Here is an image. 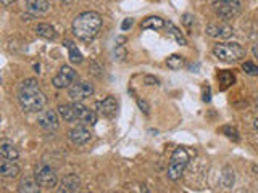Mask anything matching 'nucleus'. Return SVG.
<instances>
[{"label":"nucleus","mask_w":258,"mask_h":193,"mask_svg":"<svg viewBox=\"0 0 258 193\" xmlns=\"http://www.w3.org/2000/svg\"><path fill=\"white\" fill-rule=\"evenodd\" d=\"M60 2H61V4H70L71 0H60Z\"/></svg>","instance_id":"36"},{"label":"nucleus","mask_w":258,"mask_h":193,"mask_svg":"<svg viewBox=\"0 0 258 193\" xmlns=\"http://www.w3.org/2000/svg\"><path fill=\"white\" fill-rule=\"evenodd\" d=\"M145 82H147L149 85H158V79L152 77V76H145Z\"/></svg>","instance_id":"31"},{"label":"nucleus","mask_w":258,"mask_h":193,"mask_svg":"<svg viewBox=\"0 0 258 193\" xmlns=\"http://www.w3.org/2000/svg\"><path fill=\"white\" fill-rule=\"evenodd\" d=\"M15 2V0H2V4L7 7V5H10V4H13Z\"/></svg>","instance_id":"34"},{"label":"nucleus","mask_w":258,"mask_h":193,"mask_svg":"<svg viewBox=\"0 0 258 193\" xmlns=\"http://www.w3.org/2000/svg\"><path fill=\"white\" fill-rule=\"evenodd\" d=\"M189 163V153L185 151V148H176L173 151L171 158H169L168 164V179L171 180H179L181 175L184 172V169L187 167Z\"/></svg>","instance_id":"5"},{"label":"nucleus","mask_w":258,"mask_h":193,"mask_svg":"<svg viewBox=\"0 0 258 193\" xmlns=\"http://www.w3.org/2000/svg\"><path fill=\"white\" fill-rule=\"evenodd\" d=\"M212 99H210V87L204 88V102H210Z\"/></svg>","instance_id":"32"},{"label":"nucleus","mask_w":258,"mask_h":193,"mask_svg":"<svg viewBox=\"0 0 258 193\" xmlns=\"http://www.w3.org/2000/svg\"><path fill=\"white\" fill-rule=\"evenodd\" d=\"M94 93V85L91 82H86V80H79L75 82L68 88V95L73 102H83L89 99Z\"/></svg>","instance_id":"8"},{"label":"nucleus","mask_w":258,"mask_h":193,"mask_svg":"<svg viewBox=\"0 0 258 193\" xmlns=\"http://www.w3.org/2000/svg\"><path fill=\"white\" fill-rule=\"evenodd\" d=\"M218 82L221 84V90H226V88L236 82V77H234L231 71H220L218 72Z\"/></svg>","instance_id":"22"},{"label":"nucleus","mask_w":258,"mask_h":193,"mask_svg":"<svg viewBox=\"0 0 258 193\" xmlns=\"http://www.w3.org/2000/svg\"><path fill=\"white\" fill-rule=\"evenodd\" d=\"M166 64H168V68L169 69H173V71H177V69H181L182 68V64H184V58L181 55H171V56H168V60H166Z\"/></svg>","instance_id":"24"},{"label":"nucleus","mask_w":258,"mask_h":193,"mask_svg":"<svg viewBox=\"0 0 258 193\" xmlns=\"http://www.w3.org/2000/svg\"><path fill=\"white\" fill-rule=\"evenodd\" d=\"M18 191L20 193H40V183L37 182L36 177L32 175H24L18 183Z\"/></svg>","instance_id":"15"},{"label":"nucleus","mask_w":258,"mask_h":193,"mask_svg":"<svg viewBox=\"0 0 258 193\" xmlns=\"http://www.w3.org/2000/svg\"><path fill=\"white\" fill-rule=\"evenodd\" d=\"M213 55L224 63H237L245 56L244 47L237 42H218L213 47Z\"/></svg>","instance_id":"4"},{"label":"nucleus","mask_w":258,"mask_h":193,"mask_svg":"<svg viewBox=\"0 0 258 193\" xmlns=\"http://www.w3.org/2000/svg\"><path fill=\"white\" fill-rule=\"evenodd\" d=\"M242 69H244V72H247L248 76H258V66L252 61H245L242 64Z\"/></svg>","instance_id":"25"},{"label":"nucleus","mask_w":258,"mask_h":193,"mask_svg":"<svg viewBox=\"0 0 258 193\" xmlns=\"http://www.w3.org/2000/svg\"><path fill=\"white\" fill-rule=\"evenodd\" d=\"M34 177L37 179V182L40 183V187H45V188L56 187V183H58V179H56L55 171L48 164H45V163H40V164L36 166Z\"/></svg>","instance_id":"7"},{"label":"nucleus","mask_w":258,"mask_h":193,"mask_svg":"<svg viewBox=\"0 0 258 193\" xmlns=\"http://www.w3.org/2000/svg\"><path fill=\"white\" fill-rule=\"evenodd\" d=\"M207 34L213 39H229L234 36V29L229 26V24L213 23V24H208L207 26Z\"/></svg>","instance_id":"13"},{"label":"nucleus","mask_w":258,"mask_h":193,"mask_svg":"<svg viewBox=\"0 0 258 193\" xmlns=\"http://www.w3.org/2000/svg\"><path fill=\"white\" fill-rule=\"evenodd\" d=\"M0 172H2V175L7 177V179H13V177H16L20 174V166L12 159L2 158V163H0Z\"/></svg>","instance_id":"17"},{"label":"nucleus","mask_w":258,"mask_h":193,"mask_svg":"<svg viewBox=\"0 0 258 193\" xmlns=\"http://www.w3.org/2000/svg\"><path fill=\"white\" fill-rule=\"evenodd\" d=\"M137 105H139V108L145 113V115H149V105H147V102H144V100H141V99H137Z\"/></svg>","instance_id":"29"},{"label":"nucleus","mask_w":258,"mask_h":193,"mask_svg":"<svg viewBox=\"0 0 258 193\" xmlns=\"http://www.w3.org/2000/svg\"><path fill=\"white\" fill-rule=\"evenodd\" d=\"M48 8H50L48 0H26V10L34 16L47 13Z\"/></svg>","instance_id":"16"},{"label":"nucleus","mask_w":258,"mask_h":193,"mask_svg":"<svg viewBox=\"0 0 258 193\" xmlns=\"http://www.w3.org/2000/svg\"><path fill=\"white\" fill-rule=\"evenodd\" d=\"M95 110H97V113H99L100 116L111 119V118H115L116 113H118V102H116L115 96L108 95V96H105L103 100H100L99 103H97Z\"/></svg>","instance_id":"11"},{"label":"nucleus","mask_w":258,"mask_h":193,"mask_svg":"<svg viewBox=\"0 0 258 193\" xmlns=\"http://www.w3.org/2000/svg\"><path fill=\"white\" fill-rule=\"evenodd\" d=\"M60 115H58V111H55V110H42V111H39V116H37V124L44 129V131H56L58 129V124H60V121H58Z\"/></svg>","instance_id":"9"},{"label":"nucleus","mask_w":258,"mask_h":193,"mask_svg":"<svg viewBox=\"0 0 258 193\" xmlns=\"http://www.w3.org/2000/svg\"><path fill=\"white\" fill-rule=\"evenodd\" d=\"M36 32L40 36V37H44L47 40H55L56 39V31L55 28L52 26V24H47V23H40L37 24V28H36Z\"/></svg>","instance_id":"19"},{"label":"nucleus","mask_w":258,"mask_h":193,"mask_svg":"<svg viewBox=\"0 0 258 193\" xmlns=\"http://www.w3.org/2000/svg\"><path fill=\"white\" fill-rule=\"evenodd\" d=\"M79 187V177L78 174H68L63 177L61 182L56 187V193H75Z\"/></svg>","instance_id":"14"},{"label":"nucleus","mask_w":258,"mask_h":193,"mask_svg":"<svg viewBox=\"0 0 258 193\" xmlns=\"http://www.w3.org/2000/svg\"><path fill=\"white\" fill-rule=\"evenodd\" d=\"M221 131H223V134H226V135H228L229 137V139H232V140H239V132L236 131V129H234V127H231V126H224L223 129H221Z\"/></svg>","instance_id":"26"},{"label":"nucleus","mask_w":258,"mask_h":193,"mask_svg":"<svg viewBox=\"0 0 258 193\" xmlns=\"http://www.w3.org/2000/svg\"><path fill=\"white\" fill-rule=\"evenodd\" d=\"M56 111L67 123H81L83 126H94L97 123V113L86 108L84 105H81V102L60 105Z\"/></svg>","instance_id":"3"},{"label":"nucleus","mask_w":258,"mask_h":193,"mask_svg":"<svg viewBox=\"0 0 258 193\" xmlns=\"http://www.w3.org/2000/svg\"><path fill=\"white\" fill-rule=\"evenodd\" d=\"M252 52H253V55H255V58H258V44H255V45H253Z\"/></svg>","instance_id":"33"},{"label":"nucleus","mask_w":258,"mask_h":193,"mask_svg":"<svg viewBox=\"0 0 258 193\" xmlns=\"http://www.w3.org/2000/svg\"><path fill=\"white\" fill-rule=\"evenodd\" d=\"M163 26H166V23L160 18V16H149L145 18L141 24L142 29H161Z\"/></svg>","instance_id":"20"},{"label":"nucleus","mask_w":258,"mask_h":193,"mask_svg":"<svg viewBox=\"0 0 258 193\" xmlns=\"http://www.w3.org/2000/svg\"><path fill=\"white\" fill-rule=\"evenodd\" d=\"M78 74L76 71L73 69L71 66H61L58 74H56L53 79H52V84L55 88H64V87H71L75 84Z\"/></svg>","instance_id":"10"},{"label":"nucleus","mask_w":258,"mask_h":193,"mask_svg":"<svg viewBox=\"0 0 258 193\" xmlns=\"http://www.w3.org/2000/svg\"><path fill=\"white\" fill-rule=\"evenodd\" d=\"M64 47L68 48V56H70V61L75 63V64H79L83 61V55L78 50V47L75 45V42H71V40H64Z\"/></svg>","instance_id":"21"},{"label":"nucleus","mask_w":258,"mask_h":193,"mask_svg":"<svg viewBox=\"0 0 258 193\" xmlns=\"http://www.w3.org/2000/svg\"><path fill=\"white\" fill-rule=\"evenodd\" d=\"M213 10L221 20L229 21L240 13V2L239 0H216L213 4Z\"/></svg>","instance_id":"6"},{"label":"nucleus","mask_w":258,"mask_h":193,"mask_svg":"<svg viewBox=\"0 0 258 193\" xmlns=\"http://www.w3.org/2000/svg\"><path fill=\"white\" fill-rule=\"evenodd\" d=\"M18 102L26 113H36L42 111V108L47 105V96L39 88L36 79H26L23 80L18 88Z\"/></svg>","instance_id":"1"},{"label":"nucleus","mask_w":258,"mask_h":193,"mask_svg":"<svg viewBox=\"0 0 258 193\" xmlns=\"http://www.w3.org/2000/svg\"><path fill=\"white\" fill-rule=\"evenodd\" d=\"M182 23L185 24V28L190 29V28H192V23H194V16H192V15H189V13L182 15Z\"/></svg>","instance_id":"27"},{"label":"nucleus","mask_w":258,"mask_h":193,"mask_svg":"<svg viewBox=\"0 0 258 193\" xmlns=\"http://www.w3.org/2000/svg\"><path fill=\"white\" fill-rule=\"evenodd\" d=\"M0 155H2L4 159L16 161L18 159V150H16V147L10 140H2L0 142Z\"/></svg>","instance_id":"18"},{"label":"nucleus","mask_w":258,"mask_h":193,"mask_svg":"<svg viewBox=\"0 0 258 193\" xmlns=\"http://www.w3.org/2000/svg\"><path fill=\"white\" fill-rule=\"evenodd\" d=\"M124 55H126L124 48L119 45V47L116 48V50H115V60H123V58H124Z\"/></svg>","instance_id":"28"},{"label":"nucleus","mask_w":258,"mask_h":193,"mask_svg":"<svg viewBox=\"0 0 258 193\" xmlns=\"http://www.w3.org/2000/svg\"><path fill=\"white\" fill-rule=\"evenodd\" d=\"M102 28V15L97 12H83L73 20V34L79 40L89 42Z\"/></svg>","instance_id":"2"},{"label":"nucleus","mask_w":258,"mask_h":193,"mask_svg":"<svg viewBox=\"0 0 258 193\" xmlns=\"http://www.w3.org/2000/svg\"><path fill=\"white\" fill-rule=\"evenodd\" d=\"M144 193H150V191H147V190H145V188H144Z\"/></svg>","instance_id":"37"},{"label":"nucleus","mask_w":258,"mask_h":193,"mask_svg":"<svg viewBox=\"0 0 258 193\" xmlns=\"http://www.w3.org/2000/svg\"><path fill=\"white\" fill-rule=\"evenodd\" d=\"M166 28L169 29V34H171V36L176 39V42H177V44H179V45H187V39L184 37V34L179 31V28H176L171 21H168V23H166Z\"/></svg>","instance_id":"23"},{"label":"nucleus","mask_w":258,"mask_h":193,"mask_svg":"<svg viewBox=\"0 0 258 193\" xmlns=\"http://www.w3.org/2000/svg\"><path fill=\"white\" fill-rule=\"evenodd\" d=\"M253 127H255V129H256V131H258V118H256V119L253 121Z\"/></svg>","instance_id":"35"},{"label":"nucleus","mask_w":258,"mask_h":193,"mask_svg":"<svg viewBox=\"0 0 258 193\" xmlns=\"http://www.w3.org/2000/svg\"><path fill=\"white\" fill-rule=\"evenodd\" d=\"M133 24H134V20H133V18H127V20H124V21H123V24H121V29L126 31V29L131 28Z\"/></svg>","instance_id":"30"},{"label":"nucleus","mask_w":258,"mask_h":193,"mask_svg":"<svg viewBox=\"0 0 258 193\" xmlns=\"http://www.w3.org/2000/svg\"><path fill=\"white\" fill-rule=\"evenodd\" d=\"M91 139H92L91 131H89V129L86 126H83V124L75 126V127L68 131V140L73 145H78V147H81V145H86Z\"/></svg>","instance_id":"12"}]
</instances>
